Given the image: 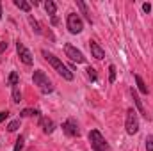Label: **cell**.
Returning <instances> with one entry per match:
<instances>
[{
    "label": "cell",
    "mask_w": 153,
    "mask_h": 151,
    "mask_svg": "<svg viewBox=\"0 0 153 151\" xmlns=\"http://www.w3.org/2000/svg\"><path fill=\"white\" fill-rule=\"evenodd\" d=\"M41 53H43L45 61H46V62H50V64H52V68H53V70H55L59 75L62 76L64 80H73V73H71V71L66 68V64H64V62H62L59 57H55L52 52H48V50H45V48L41 50Z\"/></svg>",
    "instance_id": "1"
},
{
    "label": "cell",
    "mask_w": 153,
    "mask_h": 151,
    "mask_svg": "<svg viewBox=\"0 0 153 151\" xmlns=\"http://www.w3.org/2000/svg\"><path fill=\"white\" fill-rule=\"evenodd\" d=\"M32 82H34V85H38V89L43 93V94H50V93L53 91V84H52V80L45 75V71H41V70H36V71H34V75H32Z\"/></svg>",
    "instance_id": "2"
},
{
    "label": "cell",
    "mask_w": 153,
    "mask_h": 151,
    "mask_svg": "<svg viewBox=\"0 0 153 151\" xmlns=\"http://www.w3.org/2000/svg\"><path fill=\"white\" fill-rule=\"evenodd\" d=\"M89 142L94 151H112L111 144L105 141V137L100 133V130H91L89 132Z\"/></svg>",
    "instance_id": "3"
},
{
    "label": "cell",
    "mask_w": 153,
    "mask_h": 151,
    "mask_svg": "<svg viewBox=\"0 0 153 151\" xmlns=\"http://www.w3.org/2000/svg\"><path fill=\"white\" fill-rule=\"evenodd\" d=\"M125 128L128 135H135L139 132V115L135 109H128L126 110V119H125Z\"/></svg>",
    "instance_id": "4"
},
{
    "label": "cell",
    "mask_w": 153,
    "mask_h": 151,
    "mask_svg": "<svg viewBox=\"0 0 153 151\" xmlns=\"http://www.w3.org/2000/svg\"><path fill=\"white\" fill-rule=\"evenodd\" d=\"M66 27L71 34H80L84 30V21L76 13H70L68 18H66Z\"/></svg>",
    "instance_id": "5"
},
{
    "label": "cell",
    "mask_w": 153,
    "mask_h": 151,
    "mask_svg": "<svg viewBox=\"0 0 153 151\" xmlns=\"http://www.w3.org/2000/svg\"><path fill=\"white\" fill-rule=\"evenodd\" d=\"M16 52H18V57H20V61L23 62V64H27V66H32V62H34V57H32V53L29 52V48L18 39L16 41Z\"/></svg>",
    "instance_id": "6"
},
{
    "label": "cell",
    "mask_w": 153,
    "mask_h": 151,
    "mask_svg": "<svg viewBox=\"0 0 153 151\" xmlns=\"http://www.w3.org/2000/svg\"><path fill=\"white\" fill-rule=\"evenodd\" d=\"M62 132L68 137H80V128H78V123H76L75 117H68L62 123Z\"/></svg>",
    "instance_id": "7"
},
{
    "label": "cell",
    "mask_w": 153,
    "mask_h": 151,
    "mask_svg": "<svg viewBox=\"0 0 153 151\" xmlns=\"http://www.w3.org/2000/svg\"><path fill=\"white\" fill-rule=\"evenodd\" d=\"M64 52H66V57H70V61H73V62H76V64H84L85 62V57H84V53L78 50V48H75L73 44H66L64 46Z\"/></svg>",
    "instance_id": "8"
},
{
    "label": "cell",
    "mask_w": 153,
    "mask_h": 151,
    "mask_svg": "<svg viewBox=\"0 0 153 151\" xmlns=\"http://www.w3.org/2000/svg\"><path fill=\"white\" fill-rule=\"evenodd\" d=\"M89 48H91V55L94 57V59H98V61H102L103 57H105V50L96 43V41H89Z\"/></svg>",
    "instance_id": "9"
},
{
    "label": "cell",
    "mask_w": 153,
    "mask_h": 151,
    "mask_svg": "<svg viewBox=\"0 0 153 151\" xmlns=\"http://www.w3.org/2000/svg\"><path fill=\"white\" fill-rule=\"evenodd\" d=\"M130 94H132V100H134V103H135V107H137V110L141 112V115H144L146 119H150V115H148V112H146V109H144V105H143V101L139 100V96H137V93L134 91V87L130 89Z\"/></svg>",
    "instance_id": "10"
},
{
    "label": "cell",
    "mask_w": 153,
    "mask_h": 151,
    "mask_svg": "<svg viewBox=\"0 0 153 151\" xmlns=\"http://www.w3.org/2000/svg\"><path fill=\"white\" fill-rule=\"evenodd\" d=\"M39 126L43 128V132H45V133H52V132L55 130L53 121H52V119H48V117H45V115H41V117H39Z\"/></svg>",
    "instance_id": "11"
},
{
    "label": "cell",
    "mask_w": 153,
    "mask_h": 151,
    "mask_svg": "<svg viewBox=\"0 0 153 151\" xmlns=\"http://www.w3.org/2000/svg\"><path fill=\"white\" fill-rule=\"evenodd\" d=\"M76 7H78V9L82 11L84 18H85V20H87V21H89V23L93 25V16H91V9L87 7V4H85V2H82V0H76Z\"/></svg>",
    "instance_id": "12"
},
{
    "label": "cell",
    "mask_w": 153,
    "mask_h": 151,
    "mask_svg": "<svg viewBox=\"0 0 153 151\" xmlns=\"http://www.w3.org/2000/svg\"><path fill=\"white\" fill-rule=\"evenodd\" d=\"M32 115L41 117V110H39V109H23V110L20 112V117H32Z\"/></svg>",
    "instance_id": "13"
},
{
    "label": "cell",
    "mask_w": 153,
    "mask_h": 151,
    "mask_svg": "<svg viewBox=\"0 0 153 151\" xmlns=\"http://www.w3.org/2000/svg\"><path fill=\"white\" fill-rule=\"evenodd\" d=\"M135 78V84H137V89L143 93V94H148V87H146V84H144V80H143V76L141 75H134Z\"/></svg>",
    "instance_id": "14"
},
{
    "label": "cell",
    "mask_w": 153,
    "mask_h": 151,
    "mask_svg": "<svg viewBox=\"0 0 153 151\" xmlns=\"http://www.w3.org/2000/svg\"><path fill=\"white\" fill-rule=\"evenodd\" d=\"M13 2H14V5H16L18 9H22L23 13H30L32 4H29V2H25V0H13Z\"/></svg>",
    "instance_id": "15"
},
{
    "label": "cell",
    "mask_w": 153,
    "mask_h": 151,
    "mask_svg": "<svg viewBox=\"0 0 153 151\" xmlns=\"http://www.w3.org/2000/svg\"><path fill=\"white\" fill-rule=\"evenodd\" d=\"M45 11L50 14V16H55V11H57V4L52 2V0H46L45 2Z\"/></svg>",
    "instance_id": "16"
},
{
    "label": "cell",
    "mask_w": 153,
    "mask_h": 151,
    "mask_svg": "<svg viewBox=\"0 0 153 151\" xmlns=\"http://www.w3.org/2000/svg\"><path fill=\"white\" fill-rule=\"evenodd\" d=\"M29 23H30V27H32V30H34L36 34H43V29H41L39 21L34 18V16H30V14H29Z\"/></svg>",
    "instance_id": "17"
},
{
    "label": "cell",
    "mask_w": 153,
    "mask_h": 151,
    "mask_svg": "<svg viewBox=\"0 0 153 151\" xmlns=\"http://www.w3.org/2000/svg\"><path fill=\"white\" fill-rule=\"evenodd\" d=\"M7 84H9L11 87L20 85V75H18L16 71H11V75H9V78H7Z\"/></svg>",
    "instance_id": "18"
},
{
    "label": "cell",
    "mask_w": 153,
    "mask_h": 151,
    "mask_svg": "<svg viewBox=\"0 0 153 151\" xmlns=\"http://www.w3.org/2000/svg\"><path fill=\"white\" fill-rule=\"evenodd\" d=\"M22 101V91H20V85L13 87V103H20Z\"/></svg>",
    "instance_id": "19"
},
{
    "label": "cell",
    "mask_w": 153,
    "mask_h": 151,
    "mask_svg": "<svg viewBox=\"0 0 153 151\" xmlns=\"http://www.w3.org/2000/svg\"><path fill=\"white\" fill-rule=\"evenodd\" d=\"M20 124H22L20 117H18V119H14V121H11V123L7 124V132H16V130L20 128Z\"/></svg>",
    "instance_id": "20"
},
{
    "label": "cell",
    "mask_w": 153,
    "mask_h": 151,
    "mask_svg": "<svg viewBox=\"0 0 153 151\" xmlns=\"http://www.w3.org/2000/svg\"><path fill=\"white\" fill-rule=\"evenodd\" d=\"M23 144H25V139L20 135V137H18V141H16V144H14V150H13V151H22V150H23Z\"/></svg>",
    "instance_id": "21"
},
{
    "label": "cell",
    "mask_w": 153,
    "mask_h": 151,
    "mask_svg": "<svg viewBox=\"0 0 153 151\" xmlns=\"http://www.w3.org/2000/svg\"><path fill=\"white\" fill-rule=\"evenodd\" d=\"M114 80H116V66L114 64H111V66H109V82L112 84Z\"/></svg>",
    "instance_id": "22"
},
{
    "label": "cell",
    "mask_w": 153,
    "mask_h": 151,
    "mask_svg": "<svg viewBox=\"0 0 153 151\" xmlns=\"http://www.w3.org/2000/svg\"><path fill=\"white\" fill-rule=\"evenodd\" d=\"M85 73H87V76H89V78H91L93 82H96V71H94V70H93L91 66H89V68L85 70Z\"/></svg>",
    "instance_id": "23"
},
{
    "label": "cell",
    "mask_w": 153,
    "mask_h": 151,
    "mask_svg": "<svg viewBox=\"0 0 153 151\" xmlns=\"http://www.w3.org/2000/svg\"><path fill=\"white\" fill-rule=\"evenodd\" d=\"M146 151H153V135L146 137Z\"/></svg>",
    "instance_id": "24"
},
{
    "label": "cell",
    "mask_w": 153,
    "mask_h": 151,
    "mask_svg": "<svg viewBox=\"0 0 153 151\" xmlns=\"http://www.w3.org/2000/svg\"><path fill=\"white\" fill-rule=\"evenodd\" d=\"M7 117H9V112H7V110H4V112H0V123H2V121H5Z\"/></svg>",
    "instance_id": "25"
},
{
    "label": "cell",
    "mask_w": 153,
    "mask_h": 151,
    "mask_svg": "<svg viewBox=\"0 0 153 151\" xmlns=\"http://www.w3.org/2000/svg\"><path fill=\"white\" fill-rule=\"evenodd\" d=\"M143 11H144V13H150V11H152V4H148V2L143 4Z\"/></svg>",
    "instance_id": "26"
},
{
    "label": "cell",
    "mask_w": 153,
    "mask_h": 151,
    "mask_svg": "<svg viewBox=\"0 0 153 151\" xmlns=\"http://www.w3.org/2000/svg\"><path fill=\"white\" fill-rule=\"evenodd\" d=\"M4 50H7V41H0V53H4Z\"/></svg>",
    "instance_id": "27"
},
{
    "label": "cell",
    "mask_w": 153,
    "mask_h": 151,
    "mask_svg": "<svg viewBox=\"0 0 153 151\" xmlns=\"http://www.w3.org/2000/svg\"><path fill=\"white\" fill-rule=\"evenodd\" d=\"M59 23V18L57 16H52V25H57Z\"/></svg>",
    "instance_id": "28"
},
{
    "label": "cell",
    "mask_w": 153,
    "mask_h": 151,
    "mask_svg": "<svg viewBox=\"0 0 153 151\" xmlns=\"http://www.w3.org/2000/svg\"><path fill=\"white\" fill-rule=\"evenodd\" d=\"M0 21H2V2H0Z\"/></svg>",
    "instance_id": "29"
}]
</instances>
